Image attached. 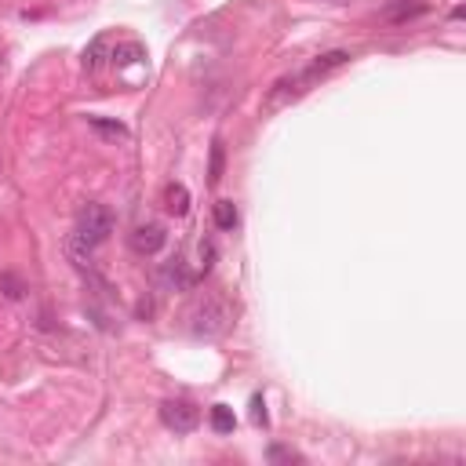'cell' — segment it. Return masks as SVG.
I'll list each match as a JSON object with an SVG mask.
<instances>
[{"mask_svg":"<svg viewBox=\"0 0 466 466\" xmlns=\"http://www.w3.org/2000/svg\"><path fill=\"white\" fill-rule=\"evenodd\" d=\"M229 324H233V309H229L222 299H215V295L200 299V302L189 309V331H193L197 339H218Z\"/></svg>","mask_w":466,"mask_h":466,"instance_id":"1","label":"cell"},{"mask_svg":"<svg viewBox=\"0 0 466 466\" xmlns=\"http://www.w3.org/2000/svg\"><path fill=\"white\" fill-rule=\"evenodd\" d=\"M109 233H113V215H109V208H102V204H84L80 215H76V237H80L84 244L98 248Z\"/></svg>","mask_w":466,"mask_h":466,"instance_id":"2","label":"cell"},{"mask_svg":"<svg viewBox=\"0 0 466 466\" xmlns=\"http://www.w3.org/2000/svg\"><path fill=\"white\" fill-rule=\"evenodd\" d=\"M160 422H164L167 430H175V433H193L197 422H200V411H197V404L175 397V400H164V404H160Z\"/></svg>","mask_w":466,"mask_h":466,"instance_id":"3","label":"cell"},{"mask_svg":"<svg viewBox=\"0 0 466 466\" xmlns=\"http://www.w3.org/2000/svg\"><path fill=\"white\" fill-rule=\"evenodd\" d=\"M164 244H167V233H164V226H160V222L135 226V233H131V248H135L138 255H157Z\"/></svg>","mask_w":466,"mask_h":466,"instance_id":"4","label":"cell"},{"mask_svg":"<svg viewBox=\"0 0 466 466\" xmlns=\"http://www.w3.org/2000/svg\"><path fill=\"white\" fill-rule=\"evenodd\" d=\"M426 11H430L426 0H390V4L382 7V18H386V22H408V18L426 15Z\"/></svg>","mask_w":466,"mask_h":466,"instance_id":"5","label":"cell"},{"mask_svg":"<svg viewBox=\"0 0 466 466\" xmlns=\"http://www.w3.org/2000/svg\"><path fill=\"white\" fill-rule=\"evenodd\" d=\"M350 62V51H328V55H320V58H313V66L306 69V76L309 80H324L328 73H335V69H342Z\"/></svg>","mask_w":466,"mask_h":466,"instance_id":"6","label":"cell"},{"mask_svg":"<svg viewBox=\"0 0 466 466\" xmlns=\"http://www.w3.org/2000/svg\"><path fill=\"white\" fill-rule=\"evenodd\" d=\"M164 208H167L171 215H186V211H189V189H186L182 182H167V186H164Z\"/></svg>","mask_w":466,"mask_h":466,"instance_id":"7","label":"cell"},{"mask_svg":"<svg viewBox=\"0 0 466 466\" xmlns=\"http://www.w3.org/2000/svg\"><path fill=\"white\" fill-rule=\"evenodd\" d=\"M215 226L218 229H233L237 226V204L233 200H218L215 204Z\"/></svg>","mask_w":466,"mask_h":466,"instance_id":"8","label":"cell"},{"mask_svg":"<svg viewBox=\"0 0 466 466\" xmlns=\"http://www.w3.org/2000/svg\"><path fill=\"white\" fill-rule=\"evenodd\" d=\"M164 280H167V284H171V288H178V291H182V288H189V284H193V277H189V273H186V266H182V262H178V258H175V262H171V266H164Z\"/></svg>","mask_w":466,"mask_h":466,"instance_id":"9","label":"cell"},{"mask_svg":"<svg viewBox=\"0 0 466 466\" xmlns=\"http://www.w3.org/2000/svg\"><path fill=\"white\" fill-rule=\"evenodd\" d=\"M211 426H215V433H233L237 419H233V411H229L226 404H215V408H211Z\"/></svg>","mask_w":466,"mask_h":466,"instance_id":"10","label":"cell"},{"mask_svg":"<svg viewBox=\"0 0 466 466\" xmlns=\"http://www.w3.org/2000/svg\"><path fill=\"white\" fill-rule=\"evenodd\" d=\"M91 127H98V131H106V135H113V138H127V127H124V124H106V120L91 116Z\"/></svg>","mask_w":466,"mask_h":466,"instance_id":"11","label":"cell"},{"mask_svg":"<svg viewBox=\"0 0 466 466\" xmlns=\"http://www.w3.org/2000/svg\"><path fill=\"white\" fill-rule=\"evenodd\" d=\"M222 178V146L215 142V149H211V182H218Z\"/></svg>","mask_w":466,"mask_h":466,"instance_id":"12","label":"cell"},{"mask_svg":"<svg viewBox=\"0 0 466 466\" xmlns=\"http://www.w3.org/2000/svg\"><path fill=\"white\" fill-rule=\"evenodd\" d=\"M0 288H4L7 299H22V284H18L15 277H0Z\"/></svg>","mask_w":466,"mask_h":466,"instance_id":"13","label":"cell"},{"mask_svg":"<svg viewBox=\"0 0 466 466\" xmlns=\"http://www.w3.org/2000/svg\"><path fill=\"white\" fill-rule=\"evenodd\" d=\"M251 419L258 426H266V404H262V397H251Z\"/></svg>","mask_w":466,"mask_h":466,"instance_id":"14","label":"cell"}]
</instances>
